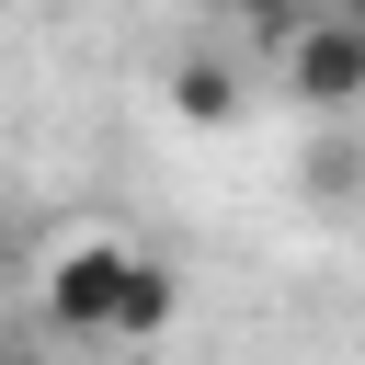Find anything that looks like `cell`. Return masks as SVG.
Returning a JSON list of instances; mask_svg holds the SVG:
<instances>
[{
	"mask_svg": "<svg viewBox=\"0 0 365 365\" xmlns=\"http://www.w3.org/2000/svg\"><path fill=\"white\" fill-rule=\"evenodd\" d=\"M171 319H182V274L137 251V274H125V308H114V342H160Z\"/></svg>",
	"mask_w": 365,
	"mask_h": 365,
	"instance_id": "3957f363",
	"label": "cell"
},
{
	"mask_svg": "<svg viewBox=\"0 0 365 365\" xmlns=\"http://www.w3.org/2000/svg\"><path fill=\"white\" fill-rule=\"evenodd\" d=\"M0 365H46V354H34V342H0Z\"/></svg>",
	"mask_w": 365,
	"mask_h": 365,
	"instance_id": "8992f818",
	"label": "cell"
},
{
	"mask_svg": "<svg viewBox=\"0 0 365 365\" xmlns=\"http://www.w3.org/2000/svg\"><path fill=\"white\" fill-rule=\"evenodd\" d=\"M125 274H137V251H125V240H68V251L46 262V319H57V331H80V342H114Z\"/></svg>",
	"mask_w": 365,
	"mask_h": 365,
	"instance_id": "6da1fadb",
	"label": "cell"
},
{
	"mask_svg": "<svg viewBox=\"0 0 365 365\" xmlns=\"http://www.w3.org/2000/svg\"><path fill=\"white\" fill-rule=\"evenodd\" d=\"M285 91H297L308 114H354V103H365V34H354L342 11H308V23L285 34Z\"/></svg>",
	"mask_w": 365,
	"mask_h": 365,
	"instance_id": "7a4b0ae2",
	"label": "cell"
},
{
	"mask_svg": "<svg viewBox=\"0 0 365 365\" xmlns=\"http://www.w3.org/2000/svg\"><path fill=\"white\" fill-rule=\"evenodd\" d=\"M331 11H342V23H354V34H365V0H331Z\"/></svg>",
	"mask_w": 365,
	"mask_h": 365,
	"instance_id": "52a82bcc",
	"label": "cell"
},
{
	"mask_svg": "<svg viewBox=\"0 0 365 365\" xmlns=\"http://www.w3.org/2000/svg\"><path fill=\"white\" fill-rule=\"evenodd\" d=\"M171 103H182L194 125H228V114H240V80H228L217 57H194V68H171Z\"/></svg>",
	"mask_w": 365,
	"mask_h": 365,
	"instance_id": "277c9868",
	"label": "cell"
},
{
	"mask_svg": "<svg viewBox=\"0 0 365 365\" xmlns=\"http://www.w3.org/2000/svg\"><path fill=\"white\" fill-rule=\"evenodd\" d=\"M228 11H240V23H251V34H262V46H285V34H297V23H308V0H228Z\"/></svg>",
	"mask_w": 365,
	"mask_h": 365,
	"instance_id": "5b68a950",
	"label": "cell"
}]
</instances>
